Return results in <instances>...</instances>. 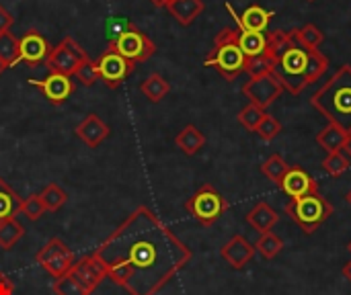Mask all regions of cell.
I'll list each match as a JSON object with an SVG mask.
<instances>
[{"label": "cell", "mask_w": 351, "mask_h": 295, "mask_svg": "<svg viewBox=\"0 0 351 295\" xmlns=\"http://www.w3.org/2000/svg\"><path fill=\"white\" fill-rule=\"evenodd\" d=\"M348 133L346 129H341L339 125L335 123H329L327 127H323L319 133H317V144L327 152H341L346 148V142H348Z\"/></svg>", "instance_id": "obj_21"}, {"label": "cell", "mask_w": 351, "mask_h": 295, "mask_svg": "<svg viewBox=\"0 0 351 295\" xmlns=\"http://www.w3.org/2000/svg\"><path fill=\"white\" fill-rule=\"evenodd\" d=\"M311 2H315V0H311Z\"/></svg>", "instance_id": "obj_48"}, {"label": "cell", "mask_w": 351, "mask_h": 295, "mask_svg": "<svg viewBox=\"0 0 351 295\" xmlns=\"http://www.w3.org/2000/svg\"><path fill=\"white\" fill-rule=\"evenodd\" d=\"M255 246L243 236V234H234L222 248H220V257L234 269V271H241L245 269L253 257H255Z\"/></svg>", "instance_id": "obj_16"}, {"label": "cell", "mask_w": 351, "mask_h": 295, "mask_svg": "<svg viewBox=\"0 0 351 295\" xmlns=\"http://www.w3.org/2000/svg\"><path fill=\"white\" fill-rule=\"evenodd\" d=\"M351 166V160L348 158V154L341 150V152H331V154H327V158L323 160V168H325V172H329L331 177H343L348 170H350Z\"/></svg>", "instance_id": "obj_33"}, {"label": "cell", "mask_w": 351, "mask_h": 295, "mask_svg": "<svg viewBox=\"0 0 351 295\" xmlns=\"http://www.w3.org/2000/svg\"><path fill=\"white\" fill-rule=\"evenodd\" d=\"M245 222L259 234L271 232L276 228V224L280 222V214L265 201L255 203V207L245 216Z\"/></svg>", "instance_id": "obj_19"}, {"label": "cell", "mask_w": 351, "mask_h": 295, "mask_svg": "<svg viewBox=\"0 0 351 295\" xmlns=\"http://www.w3.org/2000/svg\"><path fill=\"white\" fill-rule=\"evenodd\" d=\"M142 94L150 101V103H160L169 92H171V84L165 80V76H160L158 72L150 74L142 84H140Z\"/></svg>", "instance_id": "obj_26"}, {"label": "cell", "mask_w": 351, "mask_h": 295, "mask_svg": "<svg viewBox=\"0 0 351 295\" xmlns=\"http://www.w3.org/2000/svg\"><path fill=\"white\" fill-rule=\"evenodd\" d=\"M90 60L88 53L72 39V37H66L62 39L56 47H51L47 60H45V66L49 72H58V74H66V76H74L76 70L86 62Z\"/></svg>", "instance_id": "obj_8"}, {"label": "cell", "mask_w": 351, "mask_h": 295, "mask_svg": "<svg viewBox=\"0 0 351 295\" xmlns=\"http://www.w3.org/2000/svg\"><path fill=\"white\" fill-rule=\"evenodd\" d=\"M284 209L306 236L315 234L333 216V205L321 193L290 199Z\"/></svg>", "instance_id": "obj_4"}, {"label": "cell", "mask_w": 351, "mask_h": 295, "mask_svg": "<svg viewBox=\"0 0 351 295\" xmlns=\"http://www.w3.org/2000/svg\"><path fill=\"white\" fill-rule=\"evenodd\" d=\"M263 117H265V109H261V107H257L253 103H249L247 107H243L241 113L237 115L239 123L245 129H249V131H255L259 127V123L263 121Z\"/></svg>", "instance_id": "obj_34"}, {"label": "cell", "mask_w": 351, "mask_h": 295, "mask_svg": "<svg viewBox=\"0 0 351 295\" xmlns=\"http://www.w3.org/2000/svg\"><path fill=\"white\" fill-rule=\"evenodd\" d=\"M228 201L226 197H222L220 191H216L214 185L206 183L202 185L187 201H185V209L187 214L204 228L214 226L226 211H228Z\"/></svg>", "instance_id": "obj_6"}, {"label": "cell", "mask_w": 351, "mask_h": 295, "mask_svg": "<svg viewBox=\"0 0 351 295\" xmlns=\"http://www.w3.org/2000/svg\"><path fill=\"white\" fill-rule=\"evenodd\" d=\"M255 251H257L265 261H274V259L284 251V240H282L274 230H271V232H265V234H261V238L257 240Z\"/></svg>", "instance_id": "obj_29"}, {"label": "cell", "mask_w": 351, "mask_h": 295, "mask_svg": "<svg viewBox=\"0 0 351 295\" xmlns=\"http://www.w3.org/2000/svg\"><path fill=\"white\" fill-rule=\"evenodd\" d=\"M306 62H308V49H304L296 41V29H294V43L278 57L274 76L282 82L284 88L292 94H300L306 86L304 72H306Z\"/></svg>", "instance_id": "obj_5"}, {"label": "cell", "mask_w": 351, "mask_h": 295, "mask_svg": "<svg viewBox=\"0 0 351 295\" xmlns=\"http://www.w3.org/2000/svg\"><path fill=\"white\" fill-rule=\"evenodd\" d=\"M343 152L348 154V158L351 160V131L348 133V142H346V148H343Z\"/></svg>", "instance_id": "obj_42"}, {"label": "cell", "mask_w": 351, "mask_h": 295, "mask_svg": "<svg viewBox=\"0 0 351 295\" xmlns=\"http://www.w3.org/2000/svg\"><path fill=\"white\" fill-rule=\"evenodd\" d=\"M204 8H206L204 0H171L169 6H167V10L183 27H189L204 12Z\"/></svg>", "instance_id": "obj_20"}, {"label": "cell", "mask_w": 351, "mask_h": 295, "mask_svg": "<svg viewBox=\"0 0 351 295\" xmlns=\"http://www.w3.org/2000/svg\"><path fill=\"white\" fill-rule=\"evenodd\" d=\"M348 251H350V255H351V240H350V244H348Z\"/></svg>", "instance_id": "obj_47"}, {"label": "cell", "mask_w": 351, "mask_h": 295, "mask_svg": "<svg viewBox=\"0 0 351 295\" xmlns=\"http://www.w3.org/2000/svg\"><path fill=\"white\" fill-rule=\"evenodd\" d=\"M76 136L82 144H86L88 148H99L107 138H109V125L95 113L86 115L78 127H76Z\"/></svg>", "instance_id": "obj_18"}, {"label": "cell", "mask_w": 351, "mask_h": 295, "mask_svg": "<svg viewBox=\"0 0 351 295\" xmlns=\"http://www.w3.org/2000/svg\"><path fill=\"white\" fill-rule=\"evenodd\" d=\"M6 70H8V66H6V64H4V62L0 60V76H2V74H4Z\"/></svg>", "instance_id": "obj_45"}, {"label": "cell", "mask_w": 351, "mask_h": 295, "mask_svg": "<svg viewBox=\"0 0 351 295\" xmlns=\"http://www.w3.org/2000/svg\"><path fill=\"white\" fill-rule=\"evenodd\" d=\"M74 78L78 80V82H82L84 86H93L97 80H99V70H97V62H93V60H86L78 70H76V74H74Z\"/></svg>", "instance_id": "obj_39"}, {"label": "cell", "mask_w": 351, "mask_h": 295, "mask_svg": "<svg viewBox=\"0 0 351 295\" xmlns=\"http://www.w3.org/2000/svg\"><path fill=\"white\" fill-rule=\"evenodd\" d=\"M88 294H93L101 283H103V279H107V271H105V267H103V263L99 261V257L95 255V253H90V255H86V257H82V259H78L74 265H72V269L68 271Z\"/></svg>", "instance_id": "obj_12"}, {"label": "cell", "mask_w": 351, "mask_h": 295, "mask_svg": "<svg viewBox=\"0 0 351 295\" xmlns=\"http://www.w3.org/2000/svg\"><path fill=\"white\" fill-rule=\"evenodd\" d=\"M35 261L47 275H51L53 279H60L72 269V265L76 263V257L62 238H51L35 255Z\"/></svg>", "instance_id": "obj_9"}, {"label": "cell", "mask_w": 351, "mask_h": 295, "mask_svg": "<svg viewBox=\"0 0 351 295\" xmlns=\"http://www.w3.org/2000/svg\"><path fill=\"white\" fill-rule=\"evenodd\" d=\"M311 105L329 123L351 131V66H341L313 97Z\"/></svg>", "instance_id": "obj_2"}, {"label": "cell", "mask_w": 351, "mask_h": 295, "mask_svg": "<svg viewBox=\"0 0 351 295\" xmlns=\"http://www.w3.org/2000/svg\"><path fill=\"white\" fill-rule=\"evenodd\" d=\"M134 66L130 60H125L123 55H119L115 49H105L101 53V57L97 60V70H99V78L109 86V88H117L132 72Z\"/></svg>", "instance_id": "obj_11"}, {"label": "cell", "mask_w": 351, "mask_h": 295, "mask_svg": "<svg viewBox=\"0 0 351 295\" xmlns=\"http://www.w3.org/2000/svg\"><path fill=\"white\" fill-rule=\"evenodd\" d=\"M276 70V62L267 55V53H261L257 57H247V68L245 72L255 78V76H263V74H274Z\"/></svg>", "instance_id": "obj_35"}, {"label": "cell", "mask_w": 351, "mask_h": 295, "mask_svg": "<svg viewBox=\"0 0 351 295\" xmlns=\"http://www.w3.org/2000/svg\"><path fill=\"white\" fill-rule=\"evenodd\" d=\"M53 294L56 295H90L70 273H66L64 277L53 281Z\"/></svg>", "instance_id": "obj_37"}, {"label": "cell", "mask_w": 351, "mask_h": 295, "mask_svg": "<svg viewBox=\"0 0 351 295\" xmlns=\"http://www.w3.org/2000/svg\"><path fill=\"white\" fill-rule=\"evenodd\" d=\"M14 294V283L6 273H0V295H12Z\"/></svg>", "instance_id": "obj_41"}, {"label": "cell", "mask_w": 351, "mask_h": 295, "mask_svg": "<svg viewBox=\"0 0 351 295\" xmlns=\"http://www.w3.org/2000/svg\"><path fill=\"white\" fill-rule=\"evenodd\" d=\"M175 146H177L183 154L195 156V154L206 146V136H204L195 125H185V127L177 133Z\"/></svg>", "instance_id": "obj_22"}, {"label": "cell", "mask_w": 351, "mask_h": 295, "mask_svg": "<svg viewBox=\"0 0 351 295\" xmlns=\"http://www.w3.org/2000/svg\"><path fill=\"white\" fill-rule=\"evenodd\" d=\"M23 236H25V226L16 218L0 220V248L2 251H12Z\"/></svg>", "instance_id": "obj_25"}, {"label": "cell", "mask_w": 351, "mask_h": 295, "mask_svg": "<svg viewBox=\"0 0 351 295\" xmlns=\"http://www.w3.org/2000/svg\"><path fill=\"white\" fill-rule=\"evenodd\" d=\"M93 253L107 279L128 295H156L193 259L191 248L148 205H138Z\"/></svg>", "instance_id": "obj_1"}, {"label": "cell", "mask_w": 351, "mask_h": 295, "mask_svg": "<svg viewBox=\"0 0 351 295\" xmlns=\"http://www.w3.org/2000/svg\"><path fill=\"white\" fill-rule=\"evenodd\" d=\"M329 70V57L319 51V49H313L308 51V62H306V72H304V80H306V86L321 80V76Z\"/></svg>", "instance_id": "obj_28"}, {"label": "cell", "mask_w": 351, "mask_h": 295, "mask_svg": "<svg viewBox=\"0 0 351 295\" xmlns=\"http://www.w3.org/2000/svg\"><path fill=\"white\" fill-rule=\"evenodd\" d=\"M14 23V18H12V14L0 4V33H6L8 29H10V25Z\"/></svg>", "instance_id": "obj_40"}, {"label": "cell", "mask_w": 351, "mask_h": 295, "mask_svg": "<svg viewBox=\"0 0 351 295\" xmlns=\"http://www.w3.org/2000/svg\"><path fill=\"white\" fill-rule=\"evenodd\" d=\"M323 39H325V35H323L321 29H319L317 25H313V23L304 25L302 29H296V41H298L304 49H308V51L319 49V45L323 43Z\"/></svg>", "instance_id": "obj_32"}, {"label": "cell", "mask_w": 351, "mask_h": 295, "mask_svg": "<svg viewBox=\"0 0 351 295\" xmlns=\"http://www.w3.org/2000/svg\"><path fill=\"white\" fill-rule=\"evenodd\" d=\"M21 214L29 220V222H39L47 211H45V205L39 197V193H33L29 195L27 199H23L21 203Z\"/></svg>", "instance_id": "obj_36"}, {"label": "cell", "mask_w": 351, "mask_h": 295, "mask_svg": "<svg viewBox=\"0 0 351 295\" xmlns=\"http://www.w3.org/2000/svg\"><path fill=\"white\" fill-rule=\"evenodd\" d=\"M21 203L23 199L16 195V191L4 179H0V220L16 218L21 214Z\"/></svg>", "instance_id": "obj_24"}, {"label": "cell", "mask_w": 351, "mask_h": 295, "mask_svg": "<svg viewBox=\"0 0 351 295\" xmlns=\"http://www.w3.org/2000/svg\"><path fill=\"white\" fill-rule=\"evenodd\" d=\"M255 133H257L261 140L271 142V140H276V138L282 133V123H280L274 115L265 113V117H263V121L259 123V127L255 129Z\"/></svg>", "instance_id": "obj_38"}, {"label": "cell", "mask_w": 351, "mask_h": 295, "mask_svg": "<svg viewBox=\"0 0 351 295\" xmlns=\"http://www.w3.org/2000/svg\"><path fill=\"white\" fill-rule=\"evenodd\" d=\"M343 277H346V279L351 283V261L346 265V267H343Z\"/></svg>", "instance_id": "obj_44"}, {"label": "cell", "mask_w": 351, "mask_h": 295, "mask_svg": "<svg viewBox=\"0 0 351 295\" xmlns=\"http://www.w3.org/2000/svg\"><path fill=\"white\" fill-rule=\"evenodd\" d=\"M29 84L37 86L45 101L51 103V105H62L70 99V94L74 92V82L70 76L66 74H58V72H49L45 80H29Z\"/></svg>", "instance_id": "obj_14"}, {"label": "cell", "mask_w": 351, "mask_h": 295, "mask_svg": "<svg viewBox=\"0 0 351 295\" xmlns=\"http://www.w3.org/2000/svg\"><path fill=\"white\" fill-rule=\"evenodd\" d=\"M109 49H115L119 55H123L132 64L146 62L148 57H152L156 53L154 41L146 33L136 29L134 25H130L125 31H121L117 37H113L109 43Z\"/></svg>", "instance_id": "obj_7"}, {"label": "cell", "mask_w": 351, "mask_h": 295, "mask_svg": "<svg viewBox=\"0 0 351 295\" xmlns=\"http://www.w3.org/2000/svg\"><path fill=\"white\" fill-rule=\"evenodd\" d=\"M282 92H284V86L274 74L255 76L243 84V94L249 99V103H253L261 109H267L271 103H276L282 97Z\"/></svg>", "instance_id": "obj_10"}, {"label": "cell", "mask_w": 351, "mask_h": 295, "mask_svg": "<svg viewBox=\"0 0 351 295\" xmlns=\"http://www.w3.org/2000/svg\"><path fill=\"white\" fill-rule=\"evenodd\" d=\"M239 31V29H237ZM239 47L247 57H257L267 49V33H253V31H239L237 33Z\"/></svg>", "instance_id": "obj_23"}, {"label": "cell", "mask_w": 351, "mask_h": 295, "mask_svg": "<svg viewBox=\"0 0 351 295\" xmlns=\"http://www.w3.org/2000/svg\"><path fill=\"white\" fill-rule=\"evenodd\" d=\"M0 60L12 68L21 62V43H19V37L12 35L10 31L6 33H0Z\"/></svg>", "instance_id": "obj_27"}, {"label": "cell", "mask_w": 351, "mask_h": 295, "mask_svg": "<svg viewBox=\"0 0 351 295\" xmlns=\"http://www.w3.org/2000/svg\"><path fill=\"white\" fill-rule=\"evenodd\" d=\"M346 199H348V203H350V205H351V191H350V193H348V197H346Z\"/></svg>", "instance_id": "obj_46"}, {"label": "cell", "mask_w": 351, "mask_h": 295, "mask_svg": "<svg viewBox=\"0 0 351 295\" xmlns=\"http://www.w3.org/2000/svg\"><path fill=\"white\" fill-rule=\"evenodd\" d=\"M288 168H290V164L284 160V156H280V154H271V156L261 164V175L280 187V183H282V179L286 177Z\"/></svg>", "instance_id": "obj_30"}, {"label": "cell", "mask_w": 351, "mask_h": 295, "mask_svg": "<svg viewBox=\"0 0 351 295\" xmlns=\"http://www.w3.org/2000/svg\"><path fill=\"white\" fill-rule=\"evenodd\" d=\"M226 10L239 25V31H253V33H265L269 27V21L274 16V12L265 10L261 4H251V6H247V10L243 14H237L232 4L226 2Z\"/></svg>", "instance_id": "obj_15"}, {"label": "cell", "mask_w": 351, "mask_h": 295, "mask_svg": "<svg viewBox=\"0 0 351 295\" xmlns=\"http://www.w3.org/2000/svg\"><path fill=\"white\" fill-rule=\"evenodd\" d=\"M237 33L239 31H234L230 27H224L216 35L214 47L210 49L208 57L204 60V66L216 68L226 80H237L247 68V55L239 47Z\"/></svg>", "instance_id": "obj_3"}, {"label": "cell", "mask_w": 351, "mask_h": 295, "mask_svg": "<svg viewBox=\"0 0 351 295\" xmlns=\"http://www.w3.org/2000/svg\"><path fill=\"white\" fill-rule=\"evenodd\" d=\"M150 2H152L154 6H158V8H167L171 0H150Z\"/></svg>", "instance_id": "obj_43"}, {"label": "cell", "mask_w": 351, "mask_h": 295, "mask_svg": "<svg viewBox=\"0 0 351 295\" xmlns=\"http://www.w3.org/2000/svg\"><path fill=\"white\" fill-rule=\"evenodd\" d=\"M43 205H45V211H58L66 201H68V193L58 185V183H49L43 187V191L39 193Z\"/></svg>", "instance_id": "obj_31"}, {"label": "cell", "mask_w": 351, "mask_h": 295, "mask_svg": "<svg viewBox=\"0 0 351 295\" xmlns=\"http://www.w3.org/2000/svg\"><path fill=\"white\" fill-rule=\"evenodd\" d=\"M280 189L290 197V199H298V197H306V195H315L321 193L319 191V183L315 181V177L304 170L302 166H290L286 177L280 183Z\"/></svg>", "instance_id": "obj_13"}, {"label": "cell", "mask_w": 351, "mask_h": 295, "mask_svg": "<svg viewBox=\"0 0 351 295\" xmlns=\"http://www.w3.org/2000/svg\"><path fill=\"white\" fill-rule=\"evenodd\" d=\"M19 43H21V62H27L31 66H37V64L45 62L49 51H51L47 39L39 31H27L19 39Z\"/></svg>", "instance_id": "obj_17"}]
</instances>
